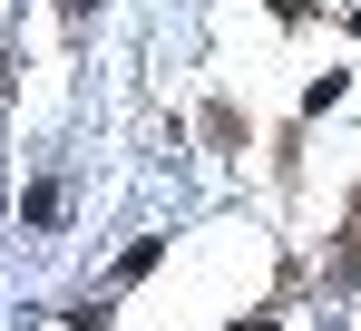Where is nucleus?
<instances>
[{"mask_svg":"<svg viewBox=\"0 0 361 331\" xmlns=\"http://www.w3.org/2000/svg\"><path fill=\"white\" fill-rule=\"evenodd\" d=\"M274 10H283V20H302V10H312V0H274Z\"/></svg>","mask_w":361,"mask_h":331,"instance_id":"nucleus-1","label":"nucleus"},{"mask_svg":"<svg viewBox=\"0 0 361 331\" xmlns=\"http://www.w3.org/2000/svg\"><path fill=\"white\" fill-rule=\"evenodd\" d=\"M235 331H274V322H235Z\"/></svg>","mask_w":361,"mask_h":331,"instance_id":"nucleus-2","label":"nucleus"}]
</instances>
